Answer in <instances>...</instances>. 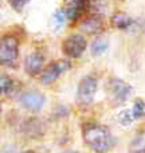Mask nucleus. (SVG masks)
<instances>
[{
  "instance_id": "5",
  "label": "nucleus",
  "mask_w": 145,
  "mask_h": 153,
  "mask_svg": "<svg viewBox=\"0 0 145 153\" xmlns=\"http://www.w3.org/2000/svg\"><path fill=\"white\" fill-rule=\"evenodd\" d=\"M87 42L83 35L73 34L69 35L62 43V50L69 58H79L86 50Z\"/></svg>"
},
{
  "instance_id": "14",
  "label": "nucleus",
  "mask_w": 145,
  "mask_h": 153,
  "mask_svg": "<svg viewBox=\"0 0 145 153\" xmlns=\"http://www.w3.org/2000/svg\"><path fill=\"white\" fill-rule=\"evenodd\" d=\"M130 153H145V132H141L137 134L129 146Z\"/></svg>"
},
{
  "instance_id": "16",
  "label": "nucleus",
  "mask_w": 145,
  "mask_h": 153,
  "mask_svg": "<svg viewBox=\"0 0 145 153\" xmlns=\"http://www.w3.org/2000/svg\"><path fill=\"white\" fill-rule=\"evenodd\" d=\"M0 89H1L3 94H10L13 89L12 78L8 76V75H5V74H1V76H0Z\"/></svg>"
},
{
  "instance_id": "1",
  "label": "nucleus",
  "mask_w": 145,
  "mask_h": 153,
  "mask_svg": "<svg viewBox=\"0 0 145 153\" xmlns=\"http://www.w3.org/2000/svg\"><path fill=\"white\" fill-rule=\"evenodd\" d=\"M82 138L90 149L97 153H108L114 145L110 130L98 122L85 124L82 126Z\"/></svg>"
},
{
  "instance_id": "15",
  "label": "nucleus",
  "mask_w": 145,
  "mask_h": 153,
  "mask_svg": "<svg viewBox=\"0 0 145 153\" xmlns=\"http://www.w3.org/2000/svg\"><path fill=\"white\" fill-rule=\"evenodd\" d=\"M117 120H118V122L121 125H124V126H129V125H132V122L135 121V116H133V111L129 110V109H124V110H121L118 113V117H117Z\"/></svg>"
},
{
  "instance_id": "6",
  "label": "nucleus",
  "mask_w": 145,
  "mask_h": 153,
  "mask_svg": "<svg viewBox=\"0 0 145 153\" xmlns=\"http://www.w3.org/2000/svg\"><path fill=\"white\" fill-rule=\"evenodd\" d=\"M71 67V63L67 59H57L53 63H50L47 67L45 69V71L42 73V83L45 86L54 83L57 79L59 78L65 71Z\"/></svg>"
},
{
  "instance_id": "11",
  "label": "nucleus",
  "mask_w": 145,
  "mask_h": 153,
  "mask_svg": "<svg viewBox=\"0 0 145 153\" xmlns=\"http://www.w3.org/2000/svg\"><path fill=\"white\" fill-rule=\"evenodd\" d=\"M110 23L114 28L128 30L133 26V19L129 18V16L124 12H117L110 18Z\"/></svg>"
},
{
  "instance_id": "4",
  "label": "nucleus",
  "mask_w": 145,
  "mask_h": 153,
  "mask_svg": "<svg viewBox=\"0 0 145 153\" xmlns=\"http://www.w3.org/2000/svg\"><path fill=\"white\" fill-rule=\"evenodd\" d=\"M109 95H110L112 101L117 105H121L129 98L130 93H132V86L128 82L122 81L120 78H112L109 81Z\"/></svg>"
},
{
  "instance_id": "9",
  "label": "nucleus",
  "mask_w": 145,
  "mask_h": 153,
  "mask_svg": "<svg viewBox=\"0 0 145 153\" xmlns=\"http://www.w3.org/2000/svg\"><path fill=\"white\" fill-rule=\"evenodd\" d=\"M22 133L27 137H42L45 134V125L38 118H30L22 125Z\"/></svg>"
},
{
  "instance_id": "17",
  "label": "nucleus",
  "mask_w": 145,
  "mask_h": 153,
  "mask_svg": "<svg viewBox=\"0 0 145 153\" xmlns=\"http://www.w3.org/2000/svg\"><path fill=\"white\" fill-rule=\"evenodd\" d=\"M132 111H133V116H135L136 120H140V118H143V117H145V102L141 98L135 101Z\"/></svg>"
},
{
  "instance_id": "7",
  "label": "nucleus",
  "mask_w": 145,
  "mask_h": 153,
  "mask_svg": "<svg viewBox=\"0 0 145 153\" xmlns=\"http://www.w3.org/2000/svg\"><path fill=\"white\" fill-rule=\"evenodd\" d=\"M45 95L42 93L36 91V90H30L22 94L20 97V103L26 110L31 111V113H38L42 110L43 105H45Z\"/></svg>"
},
{
  "instance_id": "20",
  "label": "nucleus",
  "mask_w": 145,
  "mask_h": 153,
  "mask_svg": "<svg viewBox=\"0 0 145 153\" xmlns=\"http://www.w3.org/2000/svg\"><path fill=\"white\" fill-rule=\"evenodd\" d=\"M20 153H35L34 151H31V149H30V151H23V152H20Z\"/></svg>"
},
{
  "instance_id": "13",
  "label": "nucleus",
  "mask_w": 145,
  "mask_h": 153,
  "mask_svg": "<svg viewBox=\"0 0 145 153\" xmlns=\"http://www.w3.org/2000/svg\"><path fill=\"white\" fill-rule=\"evenodd\" d=\"M109 42L106 38H97L91 42V46H90V53H91L93 56H100L108 50Z\"/></svg>"
},
{
  "instance_id": "18",
  "label": "nucleus",
  "mask_w": 145,
  "mask_h": 153,
  "mask_svg": "<svg viewBox=\"0 0 145 153\" xmlns=\"http://www.w3.org/2000/svg\"><path fill=\"white\" fill-rule=\"evenodd\" d=\"M31 0H8V4L12 7V10H15L16 12H20L23 11V8L26 7Z\"/></svg>"
},
{
  "instance_id": "2",
  "label": "nucleus",
  "mask_w": 145,
  "mask_h": 153,
  "mask_svg": "<svg viewBox=\"0 0 145 153\" xmlns=\"http://www.w3.org/2000/svg\"><path fill=\"white\" fill-rule=\"evenodd\" d=\"M98 89V79L94 75H86L81 79L77 89V103L79 106H89L95 97Z\"/></svg>"
},
{
  "instance_id": "10",
  "label": "nucleus",
  "mask_w": 145,
  "mask_h": 153,
  "mask_svg": "<svg viewBox=\"0 0 145 153\" xmlns=\"http://www.w3.org/2000/svg\"><path fill=\"white\" fill-rule=\"evenodd\" d=\"M82 31L87 32L90 35H95V34H100L101 31L103 30V23H102V18L101 15H93L87 16L83 22H82Z\"/></svg>"
},
{
  "instance_id": "12",
  "label": "nucleus",
  "mask_w": 145,
  "mask_h": 153,
  "mask_svg": "<svg viewBox=\"0 0 145 153\" xmlns=\"http://www.w3.org/2000/svg\"><path fill=\"white\" fill-rule=\"evenodd\" d=\"M66 20H69V19H67L66 10H65V8H59V10H57L55 12L53 13V16H51V27H53L55 31H59V30H62L65 27Z\"/></svg>"
},
{
  "instance_id": "19",
  "label": "nucleus",
  "mask_w": 145,
  "mask_h": 153,
  "mask_svg": "<svg viewBox=\"0 0 145 153\" xmlns=\"http://www.w3.org/2000/svg\"><path fill=\"white\" fill-rule=\"evenodd\" d=\"M62 153H79V152H77V151H65Z\"/></svg>"
},
{
  "instance_id": "3",
  "label": "nucleus",
  "mask_w": 145,
  "mask_h": 153,
  "mask_svg": "<svg viewBox=\"0 0 145 153\" xmlns=\"http://www.w3.org/2000/svg\"><path fill=\"white\" fill-rule=\"evenodd\" d=\"M19 58V40L12 35H4L0 40V62L5 66H15Z\"/></svg>"
},
{
  "instance_id": "21",
  "label": "nucleus",
  "mask_w": 145,
  "mask_h": 153,
  "mask_svg": "<svg viewBox=\"0 0 145 153\" xmlns=\"http://www.w3.org/2000/svg\"><path fill=\"white\" fill-rule=\"evenodd\" d=\"M67 1H69V3H73V1H75V0H67Z\"/></svg>"
},
{
  "instance_id": "8",
  "label": "nucleus",
  "mask_w": 145,
  "mask_h": 153,
  "mask_svg": "<svg viewBox=\"0 0 145 153\" xmlns=\"http://www.w3.org/2000/svg\"><path fill=\"white\" fill-rule=\"evenodd\" d=\"M43 65H45V55L40 51L30 54L24 61V71L28 75L35 76L43 71Z\"/></svg>"
}]
</instances>
